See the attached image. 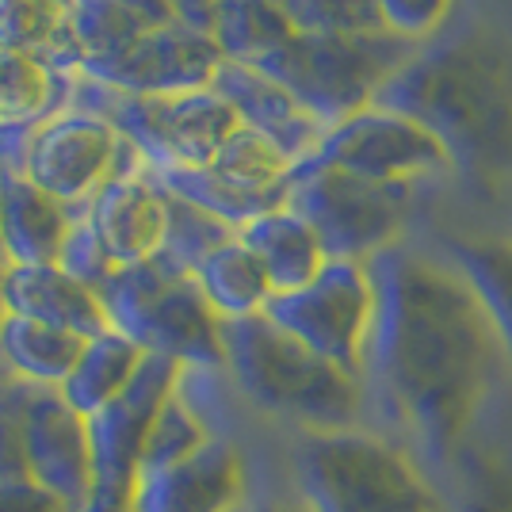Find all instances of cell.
<instances>
[{"label": "cell", "mask_w": 512, "mask_h": 512, "mask_svg": "<svg viewBox=\"0 0 512 512\" xmlns=\"http://www.w3.org/2000/svg\"><path fill=\"white\" fill-rule=\"evenodd\" d=\"M379 314L367 379L383 409L432 463H459L505 348L470 279L436 256L394 245L371 260Z\"/></svg>", "instance_id": "6da1fadb"}, {"label": "cell", "mask_w": 512, "mask_h": 512, "mask_svg": "<svg viewBox=\"0 0 512 512\" xmlns=\"http://www.w3.org/2000/svg\"><path fill=\"white\" fill-rule=\"evenodd\" d=\"M448 150L478 195L512 188V50L490 35H459L417 50L375 96Z\"/></svg>", "instance_id": "7a4b0ae2"}, {"label": "cell", "mask_w": 512, "mask_h": 512, "mask_svg": "<svg viewBox=\"0 0 512 512\" xmlns=\"http://www.w3.org/2000/svg\"><path fill=\"white\" fill-rule=\"evenodd\" d=\"M226 367L241 394L272 417L295 421L306 432L356 428L363 409V379L295 341L268 314L222 325Z\"/></svg>", "instance_id": "3957f363"}, {"label": "cell", "mask_w": 512, "mask_h": 512, "mask_svg": "<svg viewBox=\"0 0 512 512\" xmlns=\"http://www.w3.org/2000/svg\"><path fill=\"white\" fill-rule=\"evenodd\" d=\"M111 329L138 344L146 356L176 360L184 371L226 367L222 325L188 268L157 253L142 264L119 268L100 287Z\"/></svg>", "instance_id": "277c9868"}, {"label": "cell", "mask_w": 512, "mask_h": 512, "mask_svg": "<svg viewBox=\"0 0 512 512\" xmlns=\"http://www.w3.org/2000/svg\"><path fill=\"white\" fill-rule=\"evenodd\" d=\"M299 474L314 512H451L406 448L360 428L310 432L299 448Z\"/></svg>", "instance_id": "5b68a950"}, {"label": "cell", "mask_w": 512, "mask_h": 512, "mask_svg": "<svg viewBox=\"0 0 512 512\" xmlns=\"http://www.w3.org/2000/svg\"><path fill=\"white\" fill-rule=\"evenodd\" d=\"M413 54H417V46L390 31H375V35L295 31L276 54H268L253 69L279 81L329 130L375 104L379 88Z\"/></svg>", "instance_id": "8992f818"}, {"label": "cell", "mask_w": 512, "mask_h": 512, "mask_svg": "<svg viewBox=\"0 0 512 512\" xmlns=\"http://www.w3.org/2000/svg\"><path fill=\"white\" fill-rule=\"evenodd\" d=\"M65 104L100 115L146 169L211 165L214 153L241 127L237 111L214 88L172 92V96H130L107 85L69 77Z\"/></svg>", "instance_id": "52a82bcc"}, {"label": "cell", "mask_w": 512, "mask_h": 512, "mask_svg": "<svg viewBox=\"0 0 512 512\" xmlns=\"http://www.w3.org/2000/svg\"><path fill=\"white\" fill-rule=\"evenodd\" d=\"M417 184H375L314 157L299 161L287 180V207L306 218L329 260L371 264L394 249L413 214Z\"/></svg>", "instance_id": "ba28073f"}, {"label": "cell", "mask_w": 512, "mask_h": 512, "mask_svg": "<svg viewBox=\"0 0 512 512\" xmlns=\"http://www.w3.org/2000/svg\"><path fill=\"white\" fill-rule=\"evenodd\" d=\"M264 314L318 356L367 379V352L379 314V287L371 264L329 260L306 287L272 295Z\"/></svg>", "instance_id": "9c48e42d"}, {"label": "cell", "mask_w": 512, "mask_h": 512, "mask_svg": "<svg viewBox=\"0 0 512 512\" xmlns=\"http://www.w3.org/2000/svg\"><path fill=\"white\" fill-rule=\"evenodd\" d=\"M184 367L165 356H146L134 383L100 413L88 417L92 432V497L85 512H134V493L142 482L146 440L169 406V398L184 386Z\"/></svg>", "instance_id": "30bf717a"}, {"label": "cell", "mask_w": 512, "mask_h": 512, "mask_svg": "<svg viewBox=\"0 0 512 512\" xmlns=\"http://www.w3.org/2000/svg\"><path fill=\"white\" fill-rule=\"evenodd\" d=\"M310 157L375 184H421L451 169L448 150L421 123L375 104L325 130Z\"/></svg>", "instance_id": "8fae6325"}, {"label": "cell", "mask_w": 512, "mask_h": 512, "mask_svg": "<svg viewBox=\"0 0 512 512\" xmlns=\"http://www.w3.org/2000/svg\"><path fill=\"white\" fill-rule=\"evenodd\" d=\"M222 62L226 58L207 31L172 20L157 31L138 35L134 43L107 58L85 62L77 69V77L115 92H130V96H172V92L211 88Z\"/></svg>", "instance_id": "7c38bea8"}, {"label": "cell", "mask_w": 512, "mask_h": 512, "mask_svg": "<svg viewBox=\"0 0 512 512\" xmlns=\"http://www.w3.org/2000/svg\"><path fill=\"white\" fill-rule=\"evenodd\" d=\"M123 153L127 142L100 115L62 107L35 134L23 176L54 199H62L65 207L88 211L92 195L119 172Z\"/></svg>", "instance_id": "4fadbf2b"}, {"label": "cell", "mask_w": 512, "mask_h": 512, "mask_svg": "<svg viewBox=\"0 0 512 512\" xmlns=\"http://www.w3.org/2000/svg\"><path fill=\"white\" fill-rule=\"evenodd\" d=\"M23 448L31 478L85 512L92 497V432L88 417L62 398L58 386H23Z\"/></svg>", "instance_id": "5bb4252c"}, {"label": "cell", "mask_w": 512, "mask_h": 512, "mask_svg": "<svg viewBox=\"0 0 512 512\" xmlns=\"http://www.w3.org/2000/svg\"><path fill=\"white\" fill-rule=\"evenodd\" d=\"M249 501V467L230 440L211 436L169 467L146 470L134 512H237Z\"/></svg>", "instance_id": "9a60e30c"}, {"label": "cell", "mask_w": 512, "mask_h": 512, "mask_svg": "<svg viewBox=\"0 0 512 512\" xmlns=\"http://www.w3.org/2000/svg\"><path fill=\"white\" fill-rule=\"evenodd\" d=\"M85 214L119 268L142 264L161 253V245H165V226H169L165 188L146 172L142 161H130V165L119 161V172L92 195Z\"/></svg>", "instance_id": "2e32d148"}, {"label": "cell", "mask_w": 512, "mask_h": 512, "mask_svg": "<svg viewBox=\"0 0 512 512\" xmlns=\"http://www.w3.org/2000/svg\"><path fill=\"white\" fill-rule=\"evenodd\" d=\"M211 88L234 107L237 119L245 127H253L264 138H272L295 165L306 161L321 146V138H325V127H321L318 119L279 81H272L268 73H260L253 65L222 62L218 73H214Z\"/></svg>", "instance_id": "e0dca14e"}, {"label": "cell", "mask_w": 512, "mask_h": 512, "mask_svg": "<svg viewBox=\"0 0 512 512\" xmlns=\"http://www.w3.org/2000/svg\"><path fill=\"white\" fill-rule=\"evenodd\" d=\"M4 306L16 318L43 321L65 333H77L85 341L111 329L100 291L69 276L62 264H8Z\"/></svg>", "instance_id": "ac0fdd59"}, {"label": "cell", "mask_w": 512, "mask_h": 512, "mask_svg": "<svg viewBox=\"0 0 512 512\" xmlns=\"http://www.w3.org/2000/svg\"><path fill=\"white\" fill-rule=\"evenodd\" d=\"M81 214L27 176H0V249L12 264H58Z\"/></svg>", "instance_id": "d6986e66"}, {"label": "cell", "mask_w": 512, "mask_h": 512, "mask_svg": "<svg viewBox=\"0 0 512 512\" xmlns=\"http://www.w3.org/2000/svg\"><path fill=\"white\" fill-rule=\"evenodd\" d=\"M237 237L256 253L264 264V272L272 279V291L287 295L299 291L310 279L318 276L329 264V256L321 249L318 234L306 226V218L291 211V207H276V211L260 214L249 226H241Z\"/></svg>", "instance_id": "ffe728a7"}, {"label": "cell", "mask_w": 512, "mask_h": 512, "mask_svg": "<svg viewBox=\"0 0 512 512\" xmlns=\"http://www.w3.org/2000/svg\"><path fill=\"white\" fill-rule=\"evenodd\" d=\"M165 23H172L169 0H73L69 4V35L81 50V65L92 58H107Z\"/></svg>", "instance_id": "44dd1931"}, {"label": "cell", "mask_w": 512, "mask_h": 512, "mask_svg": "<svg viewBox=\"0 0 512 512\" xmlns=\"http://www.w3.org/2000/svg\"><path fill=\"white\" fill-rule=\"evenodd\" d=\"M195 283H199V291L207 295V302L222 321L264 314L272 295H276L264 264L256 260V253L241 237H230L226 245H218L195 268Z\"/></svg>", "instance_id": "7402d4cb"}, {"label": "cell", "mask_w": 512, "mask_h": 512, "mask_svg": "<svg viewBox=\"0 0 512 512\" xmlns=\"http://www.w3.org/2000/svg\"><path fill=\"white\" fill-rule=\"evenodd\" d=\"M142 363H146V352L138 344L123 337L119 329H107L100 337L85 341V352L73 367V375L62 383V398L77 413L92 417L134 383Z\"/></svg>", "instance_id": "603a6c76"}, {"label": "cell", "mask_w": 512, "mask_h": 512, "mask_svg": "<svg viewBox=\"0 0 512 512\" xmlns=\"http://www.w3.org/2000/svg\"><path fill=\"white\" fill-rule=\"evenodd\" d=\"M165 188V192L188 199L192 207L214 214L222 222H230L234 230L249 226L260 214L287 207V188L276 192H260V188H241L234 180H226L211 165H172V169H146Z\"/></svg>", "instance_id": "cb8c5ba5"}, {"label": "cell", "mask_w": 512, "mask_h": 512, "mask_svg": "<svg viewBox=\"0 0 512 512\" xmlns=\"http://www.w3.org/2000/svg\"><path fill=\"white\" fill-rule=\"evenodd\" d=\"M81 352H85V337L43 325V321L8 314L4 329H0V356L23 383L62 390V383L81 360Z\"/></svg>", "instance_id": "d4e9b609"}, {"label": "cell", "mask_w": 512, "mask_h": 512, "mask_svg": "<svg viewBox=\"0 0 512 512\" xmlns=\"http://www.w3.org/2000/svg\"><path fill=\"white\" fill-rule=\"evenodd\" d=\"M299 27L283 0H218L211 39L226 62L256 65L276 54Z\"/></svg>", "instance_id": "484cf974"}, {"label": "cell", "mask_w": 512, "mask_h": 512, "mask_svg": "<svg viewBox=\"0 0 512 512\" xmlns=\"http://www.w3.org/2000/svg\"><path fill=\"white\" fill-rule=\"evenodd\" d=\"M451 264L470 279L512 363V237H455Z\"/></svg>", "instance_id": "4316f807"}, {"label": "cell", "mask_w": 512, "mask_h": 512, "mask_svg": "<svg viewBox=\"0 0 512 512\" xmlns=\"http://www.w3.org/2000/svg\"><path fill=\"white\" fill-rule=\"evenodd\" d=\"M69 77L54 73L39 54L0 50V123L4 119H39L62 111Z\"/></svg>", "instance_id": "83f0119b"}, {"label": "cell", "mask_w": 512, "mask_h": 512, "mask_svg": "<svg viewBox=\"0 0 512 512\" xmlns=\"http://www.w3.org/2000/svg\"><path fill=\"white\" fill-rule=\"evenodd\" d=\"M214 172H222L226 180H234L241 188H260V192H276L287 188L295 161L279 150L272 138H264L260 130L241 127L226 138V146L214 153L211 161Z\"/></svg>", "instance_id": "f1b7e54d"}, {"label": "cell", "mask_w": 512, "mask_h": 512, "mask_svg": "<svg viewBox=\"0 0 512 512\" xmlns=\"http://www.w3.org/2000/svg\"><path fill=\"white\" fill-rule=\"evenodd\" d=\"M73 0H0V50L46 58L69 35Z\"/></svg>", "instance_id": "f546056e"}, {"label": "cell", "mask_w": 512, "mask_h": 512, "mask_svg": "<svg viewBox=\"0 0 512 512\" xmlns=\"http://www.w3.org/2000/svg\"><path fill=\"white\" fill-rule=\"evenodd\" d=\"M165 214H169V226H165V245H161V253L172 256V260H176L180 268H188L192 276H195V268H199L218 245H226L230 237H237V230L230 222L199 211L188 199H180V195H172V192H165Z\"/></svg>", "instance_id": "4dcf8cb0"}, {"label": "cell", "mask_w": 512, "mask_h": 512, "mask_svg": "<svg viewBox=\"0 0 512 512\" xmlns=\"http://www.w3.org/2000/svg\"><path fill=\"white\" fill-rule=\"evenodd\" d=\"M459 467L463 478L455 512H512V459L497 451H467Z\"/></svg>", "instance_id": "1f68e13d"}, {"label": "cell", "mask_w": 512, "mask_h": 512, "mask_svg": "<svg viewBox=\"0 0 512 512\" xmlns=\"http://www.w3.org/2000/svg\"><path fill=\"white\" fill-rule=\"evenodd\" d=\"M211 440V432L207 425L199 421V413H195L188 402H184V394L176 390L169 398V406L161 409V417H157V425H153L150 440H146V463H142V474L146 470H157V467H169L176 459H184L188 451H195L199 444H207Z\"/></svg>", "instance_id": "d6a6232c"}, {"label": "cell", "mask_w": 512, "mask_h": 512, "mask_svg": "<svg viewBox=\"0 0 512 512\" xmlns=\"http://www.w3.org/2000/svg\"><path fill=\"white\" fill-rule=\"evenodd\" d=\"M299 31L333 35H375L386 31L375 0H283Z\"/></svg>", "instance_id": "836d02e7"}, {"label": "cell", "mask_w": 512, "mask_h": 512, "mask_svg": "<svg viewBox=\"0 0 512 512\" xmlns=\"http://www.w3.org/2000/svg\"><path fill=\"white\" fill-rule=\"evenodd\" d=\"M62 264L69 276H77L81 283H88L92 291H100L107 279L119 272V264L111 260V253L104 249V241L96 237L92 230V222H88V214H81L77 222H73V230L65 237V249H62Z\"/></svg>", "instance_id": "e575fe53"}, {"label": "cell", "mask_w": 512, "mask_h": 512, "mask_svg": "<svg viewBox=\"0 0 512 512\" xmlns=\"http://www.w3.org/2000/svg\"><path fill=\"white\" fill-rule=\"evenodd\" d=\"M383 27L390 35L406 39V43H421L428 35H436L451 12V0H375Z\"/></svg>", "instance_id": "d590c367"}, {"label": "cell", "mask_w": 512, "mask_h": 512, "mask_svg": "<svg viewBox=\"0 0 512 512\" xmlns=\"http://www.w3.org/2000/svg\"><path fill=\"white\" fill-rule=\"evenodd\" d=\"M23 379L8 386L0 402V478H31L23 448Z\"/></svg>", "instance_id": "8d00e7d4"}, {"label": "cell", "mask_w": 512, "mask_h": 512, "mask_svg": "<svg viewBox=\"0 0 512 512\" xmlns=\"http://www.w3.org/2000/svg\"><path fill=\"white\" fill-rule=\"evenodd\" d=\"M0 512H73L35 478H0Z\"/></svg>", "instance_id": "74e56055"}, {"label": "cell", "mask_w": 512, "mask_h": 512, "mask_svg": "<svg viewBox=\"0 0 512 512\" xmlns=\"http://www.w3.org/2000/svg\"><path fill=\"white\" fill-rule=\"evenodd\" d=\"M169 8H172V20L176 23H184V27H195V31H207V35H211L218 0H169Z\"/></svg>", "instance_id": "f35d334b"}, {"label": "cell", "mask_w": 512, "mask_h": 512, "mask_svg": "<svg viewBox=\"0 0 512 512\" xmlns=\"http://www.w3.org/2000/svg\"><path fill=\"white\" fill-rule=\"evenodd\" d=\"M237 512H314L306 501H245Z\"/></svg>", "instance_id": "ab89813d"}, {"label": "cell", "mask_w": 512, "mask_h": 512, "mask_svg": "<svg viewBox=\"0 0 512 512\" xmlns=\"http://www.w3.org/2000/svg\"><path fill=\"white\" fill-rule=\"evenodd\" d=\"M8 256H4V249H0V329H4V321H8V306H4V276H8Z\"/></svg>", "instance_id": "60d3db41"}]
</instances>
